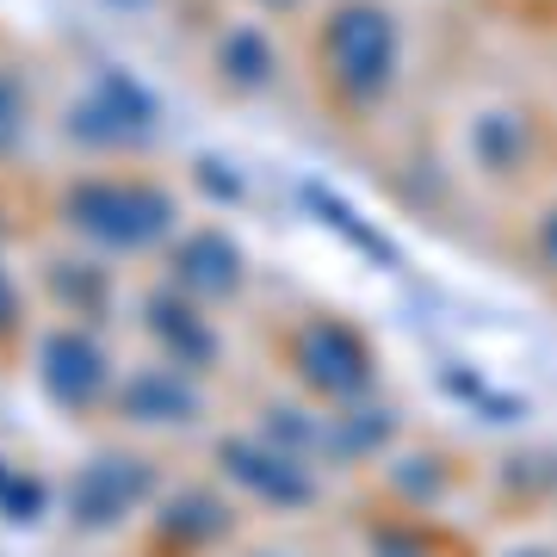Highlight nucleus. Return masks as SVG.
<instances>
[{"instance_id":"1","label":"nucleus","mask_w":557,"mask_h":557,"mask_svg":"<svg viewBox=\"0 0 557 557\" xmlns=\"http://www.w3.org/2000/svg\"><path fill=\"white\" fill-rule=\"evenodd\" d=\"M329 57H335V75L354 87V94H379L384 75H391V25L372 7H347L329 38Z\"/></svg>"},{"instance_id":"2","label":"nucleus","mask_w":557,"mask_h":557,"mask_svg":"<svg viewBox=\"0 0 557 557\" xmlns=\"http://www.w3.org/2000/svg\"><path fill=\"white\" fill-rule=\"evenodd\" d=\"M304 372L322 391H354V384H366V354L341 329H317V335L304 341Z\"/></svg>"},{"instance_id":"3","label":"nucleus","mask_w":557,"mask_h":557,"mask_svg":"<svg viewBox=\"0 0 557 557\" xmlns=\"http://www.w3.org/2000/svg\"><path fill=\"white\" fill-rule=\"evenodd\" d=\"M230 471H236L242 483H255L267 502H310V478H304L298 465L260 453V446H230Z\"/></svg>"},{"instance_id":"4","label":"nucleus","mask_w":557,"mask_h":557,"mask_svg":"<svg viewBox=\"0 0 557 557\" xmlns=\"http://www.w3.org/2000/svg\"><path fill=\"white\" fill-rule=\"evenodd\" d=\"M50 384H57V397H69V403H94V391H100V354L75 335L57 341V347H50Z\"/></svg>"},{"instance_id":"5","label":"nucleus","mask_w":557,"mask_h":557,"mask_svg":"<svg viewBox=\"0 0 557 557\" xmlns=\"http://www.w3.org/2000/svg\"><path fill=\"white\" fill-rule=\"evenodd\" d=\"M0 310H7V285H0Z\"/></svg>"},{"instance_id":"6","label":"nucleus","mask_w":557,"mask_h":557,"mask_svg":"<svg viewBox=\"0 0 557 557\" xmlns=\"http://www.w3.org/2000/svg\"><path fill=\"white\" fill-rule=\"evenodd\" d=\"M520 557H545V552H520Z\"/></svg>"}]
</instances>
